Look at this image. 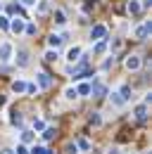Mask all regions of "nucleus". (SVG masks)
<instances>
[{
	"instance_id": "obj_23",
	"label": "nucleus",
	"mask_w": 152,
	"mask_h": 154,
	"mask_svg": "<svg viewBox=\"0 0 152 154\" xmlns=\"http://www.w3.org/2000/svg\"><path fill=\"white\" fill-rule=\"evenodd\" d=\"M112 104H116V107H121V104H124V97L119 95V93H112Z\"/></svg>"
},
{
	"instance_id": "obj_18",
	"label": "nucleus",
	"mask_w": 152,
	"mask_h": 154,
	"mask_svg": "<svg viewBox=\"0 0 152 154\" xmlns=\"http://www.w3.org/2000/svg\"><path fill=\"white\" fill-rule=\"evenodd\" d=\"M55 135H57L55 128H43V137H45V140H52Z\"/></svg>"
},
{
	"instance_id": "obj_33",
	"label": "nucleus",
	"mask_w": 152,
	"mask_h": 154,
	"mask_svg": "<svg viewBox=\"0 0 152 154\" xmlns=\"http://www.w3.org/2000/svg\"><path fill=\"white\" fill-rule=\"evenodd\" d=\"M112 64H114V57H109V59H107V62H105V64H102V69H109Z\"/></svg>"
},
{
	"instance_id": "obj_14",
	"label": "nucleus",
	"mask_w": 152,
	"mask_h": 154,
	"mask_svg": "<svg viewBox=\"0 0 152 154\" xmlns=\"http://www.w3.org/2000/svg\"><path fill=\"white\" fill-rule=\"evenodd\" d=\"M76 93H78V95H90V83H81Z\"/></svg>"
},
{
	"instance_id": "obj_37",
	"label": "nucleus",
	"mask_w": 152,
	"mask_h": 154,
	"mask_svg": "<svg viewBox=\"0 0 152 154\" xmlns=\"http://www.w3.org/2000/svg\"><path fill=\"white\" fill-rule=\"evenodd\" d=\"M0 12H2V5H0Z\"/></svg>"
},
{
	"instance_id": "obj_28",
	"label": "nucleus",
	"mask_w": 152,
	"mask_h": 154,
	"mask_svg": "<svg viewBox=\"0 0 152 154\" xmlns=\"http://www.w3.org/2000/svg\"><path fill=\"white\" fill-rule=\"evenodd\" d=\"M33 128H36V131H43V128H45V123H43L40 119H36V121H33Z\"/></svg>"
},
{
	"instance_id": "obj_32",
	"label": "nucleus",
	"mask_w": 152,
	"mask_h": 154,
	"mask_svg": "<svg viewBox=\"0 0 152 154\" xmlns=\"http://www.w3.org/2000/svg\"><path fill=\"white\" fill-rule=\"evenodd\" d=\"M90 123H93V126H100V116L93 114V116H90Z\"/></svg>"
},
{
	"instance_id": "obj_8",
	"label": "nucleus",
	"mask_w": 152,
	"mask_h": 154,
	"mask_svg": "<svg viewBox=\"0 0 152 154\" xmlns=\"http://www.w3.org/2000/svg\"><path fill=\"white\" fill-rule=\"evenodd\" d=\"M38 83H40V88H50V85H52V78L48 76L45 71H40V74H38Z\"/></svg>"
},
{
	"instance_id": "obj_6",
	"label": "nucleus",
	"mask_w": 152,
	"mask_h": 154,
	"mask_svg": "<svg viewBox=\"0 0 152 154\" xmlns=\"http://www.w3.org/2000/svg\"><path fill=\"white\" fill-rule=\"evenodd\" d=\"M17 66H21V69L29 66V52L26 50H19L17 52Z\"/></svg>"
},
{
	"instance_id": "obj_27",
	"label": "nucleus",
	"mask_w": 152,
	"mask_h": 154,
	"mask_svg": "<svg viewBox=\"0 0 152 154\" xmlns=\"http://www.w3.org/2000/svg\"><path fill=\"white\" fill-rule=\"evenodd\" d=\"M0 29H10V19L7 17H0Z\"/></svg>"
},
{
	"instance_id": "obj_11",
	"label": "nucleus",
	"mask_w": 152,
	"mask_h": 154,
	"mask_svg": "<svg viewBox=\"0 0 152 154\" xmlns=\"http://www.w3.org/2000/svg\"><path fill=\"white\" fill-rule=\"evenodd\" d=\"M105 50H107V43H105V40L100 38V40H97V43H95L93 52H95V55H100V52H105Z\"/></svg>"
},
{
	"instance_id": "obj_25",
	"label": "nucleus",
	"mask_w": 152,
	"mask_h": 154,
	"mask_svg": "<svg viewBox=\"0 0 152 154\" xmlns=\"http://www.w3.org/2000/svg\"><path fill=\"white\" fill-rule=\"evenodd\" d=\"M45 59H48V62H55V59H57V50H50V52H45Z\"/></svg>"
},
{
	"instance_id": "obj_24",
	"label": "nucleus",
	"mask_w": 152,
	"mask_h": 154,
	"mask_svg": "<svg viewBox=\"0 0 152 154\" xmlns=\"http://www.w3.org/2000/svg\"><path fill=\"white\" fill-rule=\"evenodd\" d=\"M76 147H81V149H90V142H88L86 137H81V140L76 142Z\"/></svg>"
},
{
	"instance_id": "obj_1",
	"label": "nucleus",
	"mask_w": 152,
	"mask_h": 154,
	"mask_svg": "<svg viewBox=\"0 0 152 154\" xmlns=\"http://www.w3.org/2000/svg\"><path fill=\"white\" fill-rule=\"evenodd\" d=\"M107 36V26L105 24H97V26H93V31H90V38L93 40H100Z\"/></svg>"
},
{
	"instance_id": "obj_15",
	"label": "nucleus",
	"mask_w": 152,
	"mask_h": 154,
	"mask_svg": "<svg viewBox=\"0 0 152 154\" xmlns=\"http://www.w3.org/2000/svg\"><path fill=\"white\" fill-rule=\"evenodd\" d=\"M119 95L124 97V102H126V100H131V88H128V85H121V90H119Z\"/></svg>"
},
{
	"instance_id": "obj_36",
	"label": "nucleus",
	"mask_w": 152,
	"mask_h": 154,
	"mask_svg": "<svg viewBox=\"0 0 152 154\" xmlns=\"http://www.w3.org/2000/svg\"><path fill=\"white\" fill-rule=\"evenodd\" d=\"M0 154H14L12 149H0Z\"/></svg>"
},
{
	"instance_id": "obj_22",
	"label": "nucleus",
	"mask_w": 152,
	"mask_h": 154,
	"mask_svg": "<svg viewBox=\"0 0 152 154\" xmlns=\"http://www.w3.org/2000/svg\"><path fill=\"white\" fill-rule=\"evenodd\" d=\"M128 12H131V14H138V12H140V5H138L135 0H131V2H128Z\"/></svg>"
},
{
	"instance_id": "obj_30",
	"label": "nucleus",
	"mask_w": 152,
	"mask_h": 154,
	"mask_svg": "<svg viewBox=\"0 0 152 154\" xmlns=\"http://www.w3.org/2000/svg\"><path fill=\"white\" fill-rule=\"evenodd\" d=\"M14 154H29V149H26V145H19V147H17V152H14Z\"/></svg>"
},
{
	"instance_id": "obj_12",
	"label": "nucleus",
	"mask_w": 152,
	"mask_h": 154,
	"mask_svg": "<svg viewBox=\"0 0 152 154\" xmlns=\"http://www.w3.org/2000/svg\"><path fill=\"white\" fill-rule=\"evenodd\" d=\"M62 36H50V38H48V43H50V48H59V45H62Z\"/></svg>"
},
{
	"instance_id": "obj_3",
	"label": "nucleus",
	"mask_w": 152,
	"mask_h": 154,
	"mask_svg": "<svg viewBox=\"0 0 152 154\" xmlns=\"http://www.w3.org/2000/svg\"><path fill=\"white\" fill-rule=\"evenodd\" d=\"M150 29H152V24H150V21H145V24L135 31V38H138V40H145L147 36H150Z\"/></svg>"
},
{
	"instance_id": "obj_34",
	"label": "nucleus",
	"mask_w": 152,
	"mask_h": 154,
	"mask_svg": "<svg viewBox=\"0 0 152 154\" xmlns=\"http://www.w3.org/2000/svg\"><path fill=\"white\" fill-rule=\"evenodd\" d=\"M26 90H29V93H36L38 88H36V85H33V83H26Z\"/></svg>"
},
{
	"instance_id": "obj_20",
	"label": "nucleus",
	"mask_w": 152,
	"mask_h": 154,
	"mask_svg": "<svg viewBox=\"0 0 152 154\" xmlns=\"http://www.w3.org/2000/svg\"><path fill=\"white\" fill-rule=\"evenodd\" d=\"M64 21H67V17H64V12H62V10H57V12H55V24H59V26H62Z\"/></svg>"
},
{
	"instance_id": "obj_9",
	"label": "nucleus",
	"mask_w": 152,
	"mask_h": 154,
	"mask_svg": "<svg viewBox=\"0 0 152 154\" xmlns=\"http://www.w3.org/2000/svg\"><path fill=\"white\" fill-rule=\"evenodd\" d=\"M78 57H81V48H69V52H67V59L74 64V62H78Z\"/></svg>"
},
{
	"instance_id": "obj_35",
	"label": "nucleus",
	"mask_w": 152,
	"mask_h": 154,
	"mask_svg": "<svg viewBox=\"0 0 152 154\" xmlns=\"http://www.w3.org/2000/svg\"><path fill=\"white\" fill-rule=\"evenodd\" d=\"M38 0H21V5H26V7H31V5H36Z\"/></svg>"
},
{
	"instance_id": "obj_4",
	"label": "nucleus",
	"mask_w": 152,
	"mask_h": 154,
	"mask_svg": "<svg viewBox=\"0 0 152 154\" xmlns=\"http://www.w3.org/2000/svg\"><path fill=\"white\" fill-rule=\"evenodd\" d=\"M90 93H93V97H102L105 93H107V88H105L100 81H93V85H90Z\"/></svg>"
},
{
	"instance_id": "obj_21",
	"label": "nucleus",
	"mask_w": 152,
	"mask_h": 154,
	"mask_svg": "<svg viewBox=\"0 0 152 154\" xmlns=\"http://www.w3.org/2000/svg\"><path fill=\"white\" fill-rule=\"evenodd\" d=\"M64 97H67V100H76V97H78L76 88H67V90H64Z\"/></svg>"
},
{
	"instance_id": "obj_10",
	"label": "nucleus",
	"mask_w": 152,
	"mask_h": 154,
	"mask_svg": "<svg viewBox=\"0 0 152 154\" xmlns=\"http://www.w3.org/2000/svg\"><path fill=\"white\" fill-rule=\"evenodd\" d=\"M10 29H12L14 33H21V31H24V21L21 19H12L10 21Z\"/></svg>"
},
{
	"instance_id": "obj_26",
	"label": "nucleus",
	"mask_w": 152,
	"mask_h": 154,
	"mask_svg": "<svg viewBox=\"0 0 152 154\" xmlns=\"http://www.w3.org/2000/svg\"><path fill=\"white\" fill-rule=\"evenodd\" d=\"M67 154H78V147H76V142H74V145H67Z\"/></svg>"
},
{
	"instance_id": "obj_17",
	"label": "nucleus",
	"mask_w": 152,
	"mask_h": 154,
	"mask_svg": "<svg viewBox=\"0 0 152 154\" xmlns=\"http://www.w3.org/2000/svg\"><path fill=\"white\" fill-rule=\"evenodd\" d=\"M21 142H24V145L33 142V133H31V131H24V133H21Z\"/></svg>"
},
{
	"instance_id": "obj_5",
	"label": "nucleus",
	"mask_w": 152,
	"mask_h": 154,
	"mask_svg": "<svg viewBox=\"0 0 152 154\" xmlns=\"http://www.w3.org/2000/svg\"><path fill=\"white\" fill-rule=\"evenodd\" d=\"M10 57H12V45L10 43H2L0 45V62H7Z\"/></svg>"
},
{
	"instance_id": "obj_29",
	"label": "nucleus",
	"mask_w": 152,
	"mask_h": 154,
	"mask_svg": "<svg viewBox=\"0 0 152 154\" xmlns=\"http://www.w3.org/2000/svg\"><path fill=\"white\" fill-rule=\"evenodd\" d=\"M24 31H26L29 36H33V33H36V26H33V24H29V26H24Z\"/></svg>"
},
{
	"instance_id": "obj_13",
	"label": "nucleus",
	"mask_w": 152,
	"mask_h": 154,
	"mask_svg": "<svg viewBox=\"0 0 152 154\" xmlns=\"http://www.w3.org/2000/svg\"><path fill=\"white\" fill-rule=\"evenodd\" d=\"M12 90H14V93H24V90H26V83H24V81H14V83H12Z\"/></svg>"
},
{
	"instance_id": "obj_19",
	"label": "nucleus",
	"mask_w": 152,
	"mask_h": 154,
	"mask_svg": "<svg viewBox=\"0 0 152 154\" xmlns=\"http://www.w3.org/2000/svg\"><path fill=\"white\" fill-rule=\"evenodd\" d=\"M48 7H50V2H48V0H38V12H40V14H45V12H48Z\"/></svg>"
},
{
	"instance_id": "obj_2",
	"label": "nucleus",
	"mask_w": 152,
	"mask_h": 154,
	"mask_svg": "<svg viewBox=\"0 0 152 154\" xmlns=\"http://www.w3.org/2000/svg\"><path fill=\"white\" fill-rule=\"evenodd\" d=\"M140 64H143V59L138 57V55H131V57L126 59V69H128V71H138Z\"/></svg>"
},
{
	"instance_id": "obj_16",
	"label": "nucleus",
	"mask_w": 152,
	"mask_h": 154,
	"mask_svg": "<svg viewBox=\"0 0 152 154\" xmlns=\"http://www.w3.org/2000/svg\"><path fill=\"white\" fill-rule=\"evenodd\" d=\"M29 154H52V152H50L48 147H36V145H33V149H29Z\"/></svg>"
},
{
	"instance_id": "obj_7",
	"label": "nucleus",
	"mask_w": 152,
	"mask_h": 154,
	"mask_svg": "<svg viewBox=\"0 0 152 154\" xmlns=\"http://www.w3.org/2000/svg\"><path fill=\"white\" fill-rule=\"evenodd\" d=\"M135 119H138V121H145V119H147V104H145V102L135 107Z\"/></svg>"
},
{
	"instance_id": "obj_31",
	"label": "nucleus",
	"mask_w": 152,
	"mask_h": 154,
	"mask_svg": "<svg viewBox=\"0 0 152 154\" xmlns=\"http://www.w3.org/2000/svg\"><path fill=\"white\" fill-rule=\"evenodd\" d=\"M12 123H14V126H17V123H21V116H19L17 112H14V114H12Z\"/></svg>"
}]
</instances>
